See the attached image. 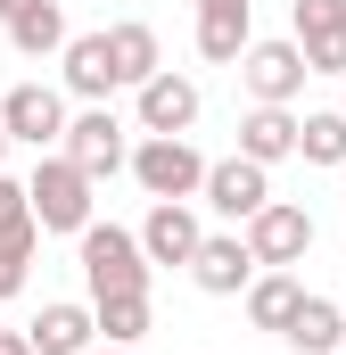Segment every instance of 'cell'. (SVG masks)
I'll return each instance as SVG.
<instances>
[{"label": "cell", "mask_w": 346, "mask_h": 355, "mask_svg": "<svg viewBox=\"0 0 346 355\" xmlns=\"http://www.w3.org/2000/svg\"><path fill=\"white\" fill-rule=\"evenodd\" d=\"M83 355H132V347H83Z\"/></svg>", "instance_id": "obj_26"}, {"label": "cell", "mask_w": 346, "mask_h": 355, "mask_svg": "<svg viewBox=\"0 0 346 355\" xmlns=\"http://www.w3.org/2000/svg\"><path fill=\"white\" fill-rule=\"evenodd\" d=\"M239 240H248V257H256V272H289L305 248H313V215L297 207V198H264L256 215L239 223Z\"/></svg>", "instance_id": "obj_3"}, {"label": "cell", "mask_w": 346, "mask_h": 355, "mask_svg": "<svg viewBox=\"0 0 346 355\" xmlns=\"http://www.w3.org/2000/svg\"><path fill=\"white\" fill-rule=\"evenodd\" d=\"M198 198H206L223 223H248L264 198H272V166H256V157H223V166H206Z\"/></svg>", "instance_id": "obj_8"}, {"label": "cell", "mask_w": 346, "mask_h": 355, "mask_svg": "<svg viewBox=\"0 0 346 355\" xmlns=\"http://www.w3.org/2000/svg\"><path fill=\"white\" fill-rule=\"evenodd\" d=\"M0 240L25 248V257L42 248V223H33V207H25V182H8V174H0Z\"/></svg>", "instance_id": "obj_23"}, {"label": "cell", "mask_w": 346, "mask_h": 355, "mask_svg": "<svg viewBox=\"0 0 346 355\" xmlns=\"http://www.w3.org/2000/svg\"><path fill=\"white\" fill-rule=\"evenodd\" d=\"M25 272H33V257H25V248H8V240H0V306H8V297H17V289H25Z\"/></svg>", "instance_id": "obj_24"}, {"label": "cell", "mask_w": 346, "mask_h": 355, "mask_svg": "<svg viewBox=\"0 0 346 355\" xmlns=\"http://www.w3.org/2000/svg\"><path fill=\"white\" fill-rule=\"evenodd\" d=\"M297 297H305L297 272H256V281H248V322H256V331H280Z\"/></svg>", "instance_id": "obj_22"}, {"label": "cell", "mask_w": 346, "mask_h": 355, "mask_svg": "<svg viewBox=\"0 0 346 355\" xmlns=\"http://www.w3.org/2000/svg\"><path fill=\"white\" fill-rule=\"evenodd\" d=\"M198 83L190 75H173V67H157L149 83H140V132H190L198 124Z\"/></svg>", "instance_id": "obj_12"}, {"label": "cell", "mask_w": 346, "mask_h": 355, "mask_svg": "<svg viewBox=\"0 0 346 355\" xmlns=\"http://www.w3.org/2000/svg\"><path fill=\"white\" fill-rule=\"evenodd\" d=\"M338 83H346V75H338ZM338 116H346V91H338Z\"/></svg>", "instance_id": "obj_27"}, {"label": "cell", "mask_w": 346, "mask_h": 355, "mask_svg": "<svg viewBox=\"0 0 346 355\" xmlns=\"http://www.w3.org/2000/svg\"><path fill=\"white\" fill-rule=\"evenodd\" d=\"M280 339H289L297 355H338L346 306H338V297H297V306H289V322H280Z\"/></svg>", "instance_id": "obj_16"}, {"label": "cell", "mask_w": 346, "mask_h": 355, "mask_svg": "<svg viewBox=\"0 0 346 355\" xmlns=\"http://www.w3.org/2000/svg\"><path fill=\"white\" fill-rule=\"evenodd\" d=\"M58 157H75L91 182H107V174H124V124L107 116V107H83V116H66V132H58Z\"/></svg>", "instance_id": "obj_6"}, {"label": "cell", "mask_w": 346, "mask_h": 355, "mask_svg": "<svg viewBox=\"0 0 346 355\" xmlns=\"http://www.w3.org/2000/svg\"><path fill=\"white\" fill-rule=\"evenodd\" d=\"M132 240H140V257H149V265H190V248L206 240V223L190 215V198H157V207H149V223H140Z\"/></svg>", "instance_id": "obj_11"}, {"label": "cell", "mask_w": 346, "mask_h": 355, "mask_svg": "<svg viewBox=\"0 0 346 355\" xmlns=\"http://www.w3.org/2000/svg\"><path fill=\"white\" fill-rule=\"evenodd\" d=\"M256 42V25H248V0H198V58H215V67H239V50Z\"/></svg>", "instance_id": "obj_14"}, {"label": "cell", "mask_w": 346, "mask_h": 355, "mask_svg": "<svg viewBox=\"0 0 346 355\" xmlns=\"http://www.w3.org/2000/svg\"><path fill=\"white\" fill-rule=\"evenodd\" d=\"M0 132L42 157V149H58V132H66V99H58L50 83H17L8 99H0Z\"/></svg>", "instance_id": "obj_7"}, {"label": "cell", "mask_w": 346, "mask_h": 355, "mask_svg": "<svg viewBox=\"0 0 346 355\" xmlns=\"http://www.w3.org/2000/svg\"><path fill=\"white\" fill-rule=\"evenodd\" d=\"M190 281H198L206 297H239V289L256 281V257H248V240H239V232H206V240L190 248Z\"/></svg>", "instance_id": "obj_10"}, {"label": "cell", "mask_w": 346, "mask_h": 355, "mask_svg": "<svg viewBox=\"0 0 346 355\" xmlns=\"http://www.w3.org/2000/svg\"><path fill=\"white\" fill-rule=\"evenodd\" d=\"M338 355H346V339H338Z\"/></svg>", "instance_id": "obj_30"}, {"label": "cell", "mask_w": 346, "mask_h": 355, "mask_svg": "<svg viewBox=\"0 0 346 355\" xmlns=\"http://www.w3.org/2000/svg\"><path fill=\"white\" fill-rule=\"evenodd\" d=\"M107 58H116V83H149L157 75V33L140 25V17H124V25H107Z\"/></svg>", "instance_id": "obj_20"}, {"label": "cell", "mask_w": 346, "mask_h": 355, "mask_svg": "<svg viewBox=\"0 0 346 355\" xmlns=\"http://www.w3.org/2000/svg\"><path fill=\"white\" fill-rule=\"evenodd\" d=\"M239 83H248L256 107H289L305 91V50L297 42H248L239 50Z\"/></svg>", "instance_id": "obj_5"}, {"label": "cell", "mask_w": 346, "mask_h": 355, "mask_svg": "<svg viewBox=\"0 0 346 355\" xmlns=\"http://www.w3.org/2000/svg\"><path fill=\"white\" fill-rule=\"evenodd\" d=\"M66 91L75 99H91V107H107V91H124L116 83V58H107V33H66Z\"/></svg>", "instance_id": "obj_15"}, {"label": "cell", "mask_w": 346, "mask_h": 355, "mask_svg": "<svg viewBox=\"0 0 346 355\" xmlns=\"http://www.w3.org/2000/svg\"><path fill=\"white\" fill-rule=\"evenodd\" d=\"M0 355H33V347H25V331H0Z\"/></svg>", "instance_id": "obj_25"}, {"label": "cell", "mask_w": 346, "mask_h": 355, "mask_svg": "<svg viewBox=\"0 0 346 355\" xmlns=\"http://www.w3.org/2000/svg\"><path fill=\"white\" fill-rule=\"evenodd\" d=\"M124 166H132V182L149 198H198V182H206V157L190 149V132H149Z\"/></svg>", "instance_id": "obj_4"}, {"label": "cell", "mask_w": 346, "mask_h": 355, "mask_svg": "<svg viewBox=\"0 0 346 355\" xmlns=\"http://www.w3.org/2000/svg\"><path fill=\"white\" fill-rule=\"evenodd\" d=\"M305 75H346V0H297V33Z\"/></svg>", "instance_id": "obj_9"}, {"label": "cell", "mask_w": 346, "mask_h": 355, "mask_svg": "<svg viewBox=\"0 0 346 355\" xmlns=\"http://www.w3.org/2000/svg\"><path fill=\"white\" fill-rule=\"evenodd\" d=\"M91 339H99V322H91V306H75V297L42 306V314L25 322V347H33V355H83Z\"/></svg>", "instance_id": "obj_13"}, {"label": "cell", "mask_w": 346, "mask_h": 355, "mask_svg": "<svg viewBox=\"0 0 346 355\" xmlns=\"http://www.w3.org/2000/svg\"><path fill=\"white\" fill-rule=\"evenodd\" d=\"M83 240V281H91V297H124V289H149V257H140V240L124 232V223H83L75 232Z\"/></svg>", "instance_id": "obj_2"}, {"label": "cell", "mask_w": 346, "mask_h": 355, "mask_svg": "<svg viewBox=\"0 0 346 355\" xmlns=\"http://www.w3.org/2000/svg\"><path fill=\"white\" fill-rule=\"evenodd\" d=\"M8 50L17 58H58L66 50V8L58 0H17L8 8Z\"/></svg>", "instance_id": "obj_17"}, {"label": "cell", "mask_w": 346, "mask_h": 355, "mask_svg": "<svg viewBox=\"0 0 346 355\" xmlns=\"http://www.w3.org/2000/svg\"><path fill=\"white\" fill-rule=\"evenodd\" d=\"M91 190H99V182H91L75 157L42 149V157H33V174H25V207H33V223H42V232H83V223H91Z\"/></svg>", "instance_id": "obj_1"}, {"label": "cell", "mask_w": 346, "mask_h": 355, "mask_svg": "<svg viewBox=\"0 0 346 355\" xmlns=\"http://www.w3.org/2000/svg\"><path fill=\"white\" fill-rule=\"evenodd\" d=\"M91 322L107 347H140L149 339V289H124V297H91Z\"/></svg>", "instance_id": "obj_19"}, {"label": "cell", "mask_w": 346, "mask_h": 355, "mask_svg": "<svg viewBox=\"0 0 346 355\" xmlns=\"http://www.w3.org/2000/svg\"><path fill=\"white\" fill-rule=\"evenodd\" d=\"M297 157H305V166H346V116L338 107L297 116Z\"/></svg>", "instance_id": "obj_21"}, {"label": "cell", "mask_w": 346, "mask_h": 355, "mask_svg": "<svg viewBox=\"0 0 346 355\" xmlns=\"http://www.w3.org/2000/svg\"><path fill=\"white\" fill-rule=\"evenodd\" d=\"M0 157H8V132H0Z\"/></svg>", "instance_id": "obj_29"}, {"label": "cell", "mask_w": 346, "mask_h": 355, "mask_svg": "<svg viewBox=\"0 0 346 355\" xmlns=\"http://www.w3.org/2000/svg\"><path fill=\"white\" fill-rule=\"evenodd\" d=\"M239 157H256V166L297 157V116H289V107H248V116H239Z\"/></svg>", "instance_id": "obj_18"}, {"label": "cell", "mask_w": 346, "mask_h": 355, "mask_svg": "<svg viewBox=\"0 0 346 355\" xmlns=\"http://www.w3.org/2000/svg\"><path fill=\"white\" fill-rule=\"evenodd\" d=\"M8 8H17V0H0V17H8Z\"/></svg>", "instance_id": "obj_28"}]
</instances>
